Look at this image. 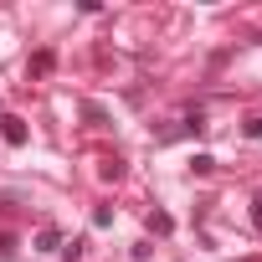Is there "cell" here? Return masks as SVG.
<instances>
[{
  "label": "cell",
  "mask_w": 262,
  "mask_h": 262,
  "mask_svg": "<svg viewBox=\"0 0 262 262\" xmlns=\"http://www.w3.org/2000/svg\"><path fill=\"white\" fill-rule=\"evenodd\" d=\"M0 139H6L11 149H21V144H26V123H21L16 113H6V118H0Z\"/></svg>",
  "instance_id": "6da1fadb"
},
{
  "label": "cell",
  "mask_w": 262,
  "mask_h": 262,
  "mask_svg": "<svg viewBox=\"0 0 262 262\" xmlns=\"http://www.w3.org/2000/svg\"><path fill=\"white\" fill-rule=\"evenodd\" d=\"M52 62H57L52 52H36V57H31V77H47V72H52Z\"/></svg>",
  "instance_id": "7a4b0ae2"
},
{
  "label": "cell",
  "mask_w": 262,
  "mask_h": 262,
  "mask_svg": "<svg viewBox=\"0 0 262 262\" xmlns=\"http://www.w3.org/2000/svg\"><path fill=\"white\" fill-rule=\"evenodd\" d=\"M149 231H160V236H170V231H175V221H170L165 211H149Z\"/></svg>",
  "instance_id": "3957f363"
},
{
  "label": "cell",
  "mask_w": 262,
  "mask_h": 262,
  "mask_svg": "<svg viewBox=\"0 0 262 262\" xmlns=\"http://www.w3.org/2000/svg\"><path fill=\"white\" fill-rule=\"evenodd\" d=\"M190 170H195V175H211L216 160H211V155H190Z\"/></svg>",
  "instance_id": "277c9868"
},
{
  "label": "cell",
  "mask_w": 262,
  "mask_h": 262,
  "mask_svg": "<svg viewBox=\"0 0 262 262\" xmlns=\"http://www.w3.org/2000/svg\"><path fill=\"white\" fill-rule=\"evenodd\" d=\"M57 242H62V236H57V226H41V236H36V247H41V252H52Z\"/></svg>",
  "instance_id": "5b68a950"
},
{
  "label": "cell",
  "mask_w": 262,
  "mask_h": 262,
  "mask_svg": "<svg viewBox=\"0 0 262 262\" xmlns=\"http://www.w3.org/2000/svg\"><path fill=\"white\" fill-rule=\"evenodd\" d=\"M62 252H67V262H77V257H82V252H88V236H72V242H67V247H62Z\"/></svg>",
  "instance_id": "8992f818"
},
{
  "label": "cell",
  "mask_w": 262,
  "mask_h": 262,
  "mask_svg": "<svg viewBox=\"0 0 262 262\" xmlns=\"http://www.w3.org/2000/svg\"><path fill=\"white\" fill-rule=\"evenodd\" d=\"M242 134H247V139H262V113H252V118L242 123Z\"/></svg>",
  "instance_id": "52a82bcc"
},
{
  "label": "cell",
  "mask_w": 262,
  "mask_h": 262,
  "mask_svg": "<svg viewBox=\"0 0 262 262\" xmlns=\"http://www.w3.org/2000/svg\"><path fill=\"white\" fill-rule=\"evenodd\" d=\"M93 226H113V206H98L93 211Z\"/></svg>",
  "instance_id": "ba28073f"
}]
</instances>
